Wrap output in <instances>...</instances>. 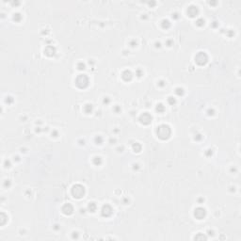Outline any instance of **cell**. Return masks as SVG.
<instances>
[{
  "instance_id": "obj_1",
  "label": "cell",
  "mask_w": 241,
  "mask_h": 241,
  "mask_svg": "<svg viewBox=\"0 0 241 241\" xmlns=\"http://www.w3.org/2000/svg\"><path fill=\"white\" fill-rule=\"evenodd\" d=\"M169 135H171V129L168 125H161L158 127L157 129V136L160 139H166L169 138Z\"/></svg>"
},
{
  "instance_id": "obj_2",
  "label": "cell",
  "mask_w": 241,
  "mask_h": 241,
  "mask_svg": "<svg viewBox=\"0 0 241 241\" xmlns=\"http://www.w3.org/2000/svg\"><path fill=\"white\" fill-rule=\"evenodd\" d=\"M89 84V78L85 74H80L77 79V85L79 88H86Z\"/></svg>"
},
{
  "instance_id": "obj_3",
  "label": "cell",
  "mask_w": 241,
  "mask_h": 241,
  "mask_svg": "<svg viewBox=\"0 0 241 241\" xmlns=\"http://www.w3.org/2000/svg\"><path fill=\"white\" fill-rule=\"evenodd\" d=\"M84 192H85V190L82 186H74L73 187V195L74 197H77V198H81L83 195H84Z\"/></svg>"
},
{
  "instance_id": "obj_4",
  "label": "cell",
  "mask_w": 241,
  "mask_h": 241,
  "mask_svg": "<svg viewBox=\"0 0 241 241\" xmlns=\"http://www.w3.org/2000/svg\"><path fill=\"white\" fill-rule=\"evenodd\" d=\"M195 59H196V62L199 65H205L207 62V56L205 53L201 52V53H199L197 55Z\"/></svg>"
},
{
  "instance_id": "obj_5",
  "label": "cell",
  "mask_w": 241,
  "mask_h": 241,
  "mask_svg": "<svg viewBox=\"0 0 241 241\" xmlns=\"http://www.w3.org/2000/svg\"><path fill=\"white\" fill-rule=\"evenodd\" d=\"M205 216V210L204 208H197L195 210V217L198 220L204 219Z\"/></svg>"
},
{
  "instance_id": "obj_6",
  "label": "cell",
  "mask_w": 241,
  "mask_h": 241,
  "mask_svg": "<svg viewBox=\"0 0 241 241\" xmlns=\"http://www.w3.org/2000/svg\"><path fill=\"white\" fill-rule=\"evenodd\" d=\"M62 212L65 215H71L73 213V206L71 205H66L63 208H62Z\"/></svg>"
},
{
  "instance_id": "obj_7",
  "label": "cell",
  "mask_w": 241,
  "mask_h": 241,
  "mask_svg": "<svg viewBox=\"0 0 241 241\" xmlns=\"http://www.w3.org/2000/svg\"><path fill=\"white\" fill-rule=\"evenodd\" d=\"M108 211H112V209L110 208V206L105 205L102 209V215L105 216V217H109L111 215V213H108Z\"/></svg>"
},
{
  "instance_id": "obj_8",
  "label": "cell",
  "mask_w": 241,
  "mask_h": 241,
  "mask_svg": "<svg viewBox=\"0 0 241 241\" xmlns=\"http://www.w3.org/2000/svg\"><path fill=\"white\" fill-rule=\"evenodd\" d=\"M145 120L144 122H143V124H150V122H151V120H152V117H151L148 113H144V114L142 115L140 117V120Z\"/></svg>"
}]
</instances>
